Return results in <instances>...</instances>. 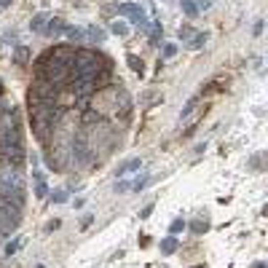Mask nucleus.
I'll return each instance as SVG.
<instances>
[{
    "label": "nucleus",
    "mask_w": 268,
    "mask_h": 268,
    "mask_svg": "<svg viewBox=\"0 0 268 268\" xmlns=\"http://www.w3.org/2000/svg\"><path fill=\"white\" fill-rule=\"evenodd\" d=\"M38 75L46 78V81H51V83H56L59 89H65V83L70 81V67L56 62L54 56H51V51H43V67H41Z\"/></svg>",
    "instance_id": "1"
},
{
    "label": "nucleus",
    "mask_w": 268,
    "mask_h": 268,
    "mask_svg": "<svg viewBox=\"0 0 268 268\" xmlns=\"http://www.w3.org/2000/svg\"><path fill=\"white\" fill-rule=\"evenodd\" d=\"M59 94H62V89L56 86V83H51V81H46V78H41V75L32 81V89H30V97H32V99L59 102Z\"/></svg>",
    "instance_id": "2"
},
{
    "label": "nucleus",
    "mask_w": 268,
    "mask_h": 268,
    "mask_svg": "<svg viewBox=\"0 0 268 268\" xmlns=\"http://www.w3.org/2000/svg\"><path fill=\"white\" fill-rule=\"evenodd\" d=\"M118 14H121V16H129V19H132L142 32H147V27H150V19H147L145 11H142L137 3H123V5H118Z\"/></svg>",
    "instance_id": "3"
},
{
    "label": "nucleus",
    "mask_w": 268,
    "mask_h": 268,
    "mask_svg": "<svg viewBox=\"0 0 268 268\" xmlns=\"http://www.w3.org/2000/svg\"><path fill=\"white\" fill-rule=\"evenodd\" d=\"M51 56H54L56 62H62V65L73 67V59H75V46L70 43H62V46H54V49H49Z\"/></svg>",
    "instance_id": "4"
},
{
    "label": "nucleus",
    "mask_w": 268,
    "mask_h": 268,
    "mask_svg": "<svg viewBox=\"0 0 268 268\" xmlns=\"http://www.w3.org/2000/svg\"><path fill=\"white\" fill-rule=\"evenodd\" d=\"M113 97H116V107H118L121 113H129V110H132V99H129V94H126L121 86H118V83H116V89H113Z\"/></svg>",
    "instance_id": "5"
},
{
    "label": "nucleus",
    "mask_w": 268,
    "mask_h": 268,
    "mask_svg": "<svg viewBox=\"0 0 268 268\" xmlns=\"http://www.w3.org/2000/svg\"><path fill=\"white\" fill-rule=\"evenodd\" d=\"M65 30H67V24H65L62 19H49V22H46L43 35H49V38H59V35H65Z\"/></svg>",
    "instance_id": "6"
},
{
    "label": "nucleus",
    "mask_w": 268,
    "mask_h": 268,
    "mask_svg": "<svg viewBox=\"0 0 268 268\" xmlns=\"http://www.w3.org/2000/svg\"><path fill=\"white\" fill-rule=\"evenodd\" d=\"M65 35H67V41H70V46L86 43V30H83V27H67Z\"/></svg>",
    "instance_id": "7"
},
{
    "label": "nucleus",
    "mask_w": 268,
    "mask_h": 268,
    "mask_svg": "<svg viewBox=\"0 0 268 268\" xmlns=\"http://www.w3.org/2000/svg\"><path fill=\"white\" fill-rule=\"evenodd\" d=\"M105 38H107V32L102 27H97V24L86 27V43H105Z\"/></svg>",
    "instance_id": "8"
},
{
    "label": "nucleus",
    "mask_w": 268,
    "mask_h": 268,
    "mask_svg": "<svg viewBox=\"0 0 268 268\" xmlns=\"http://www.w3.org/2000/svg\"><path fill=\"white\" fill-rule=\"evenodd\" d=\"M142 167V161H140V158H129V161H123L121 164V167H118V177H123V174H132L134 172V169H140Z\"/></svg>",
    "instance_id": "9"
},
{
    "label": "nucleus",
    "mask_w": 268,
    "mask_h": 268,
    "mask_svg": "<svg viewBox=\"0 0 268 268\" xmlns=\"http://www.w3.org/2000/svg\"><path fill=\"white\" fill-rule=\"evenodd\" d=\"M46 22H49V16H46V14H35L30 19V30L32 32H43L46 30Z\"/></svg>",
    "instance_id": "10"
},
{
    "label": "nucleus",
    "mask_w": 268,
    "mask_h": 268,
    "mask_svg": "<svg viewBox=\"0 0 268 268\" xmlns=\"http://www.w3.org/2000/svg\"><path fill=\"white\" fill-rule=\"evenodd\" d=\"M14 59L19 62V65H27V59H30V51H27V46H14Z\"/></svg>",
    "instance_id": "11"
},
{
    "label": "nucleus",
    "mask_w": 268,
    "mask_h": 268,
    "mask_svg": "<svg viewBox=\"0 0 268 268\" xmlns=\"http://www.w3.org/2000/svg\"><path fill=\"white\" fill-rule=\"evenodd\" d=\"M147 35H150V43L158 46V41H161V24L158 22H150V27H147Z\"/></svg>",
    "instance_id": "12"
},
{
    "label": "nucleus",
    "mask_w": 268,
    "mask_h": 268,
    "mask_svg": "<svg viewBox=\"0 0 268 268\" xmlns=\"http://www.w3.org/2000/svg\"><path fill=\"white\" fill-rule=\"evenodd\" d=\"M161 252H164V255L177 252V239H174V236H167V239H164V242H161Z\"/></svg>",
    "instance_id": "13"
},
{
    "label": "nucleus",
    "mask_w": 268,
    "mask_h": 268,
    "mask_svg": "<svg viewBox=\"0 0 268 268\" xmlns=\"http://www.w3.org/2000/svg\"><path fill=\"white\" fill-rule=\"evenodd\" d=\"M204 43H207V32H198V35H193L188 41V49H201Z\"/></svg>",
    "instance_id": "14"
},
{
    "label": "nucleus",
    "mask_w": 268,
    "mask_h": 268,
    "mask_svg": "<svg viewBox=\"0 0 268 268\" xmlns=\"http://www.w3.org/2000/svg\"><path fill=\"white\" fill-rule=\"evenodd\" d=\"M180 5H182V11H185V14L191 16V19H193V16H198V5L193 3V0H182Z\"/></svg>",
    "instance_id": "15"
},
{
    "label": "nucleus",
    "mask_w": 268,
    "mask_h": 268,
    "mask_svg": "<svg viewBox=\"0 0 268 268\" xmlns=\"http://www.w3.org/2000/svg\"><path fill=\"white\" fill-rule=\"evenodd\" d=\"M126 62H129V67H132L134 73H142V70H145V65H142V59H137L134 54H129V56H126Z\"/></svg>",
    "instance_id": "16"
},
{
    "label": "nucleus",
    "mask_w": 268,
    "mask_h": 268,
    "mask_svg": "<svg viewBox=\"0 0 268 268\" xmlns=\"http://www.w3.org/2000/svg\"><path fill=\"white\" fill-rule=\"evenodd\" d=\"M35 196H38V198H46V196H49V188H46V180H35Z\"/></svg>",
    "instance_id": "17"
},
{
    "label": "nucleus",
    "mask_w": 268,
    "mask_h": 268,
    "mask_svg": "<svg viewBox=\"0 0 268 268\" xmlns=\"http://www.w3.org/2000/svg\"><path fill=\"white\" fill-rule=\"evenodd\" d=\"M147 182H150V177H147V174H142V177H137V180L132 182V191H142Z\"/></svg>",
    "instance_id": "18"
},
{
    "label": "nucleus",
    "mask_w": 268,
    "mask_h": 268,
    "mask_svg": "<svg viewBox=\"0 0 268 268\" xmlns=\"http://www.w3.org/2000/svg\"><path fill=\"white\" fill-rule=\"evenodd\" d=\"M110 30L116 32V35H126V32H129V27L123 24V22H113V24H110Z\"/></svg>",
    "instance_id": "19"
},
{
    "label": "nucleus",
    "mask_w": 268,
    "mask_h": 268,
    "mask_svg": "<svg viewBox=\"0 0 268 268\" xmlns=\"http://www.w3.org/2000/svg\"><path fill=\"white\" fill-rule=\"evenodd\" d=\"M177 35H180V41H182V43H188V41L193 38V30H191V27H180Z\"/></svg>",
    "instance_id": "20"
},
{
    "label": "nucleus",
    "mask_w": 268,
    "mask_h": 268,
    "mask_svg": "<svg viewBox=\"0 0 268 268\" xmlns=\"http://www.w3.org/2000/svg\"><path fill=\"white\" fill-rule=\"evenodd\" d=\"M83 121H86V123H97V121H99V113H97V110H86V113H83Z\"/></svg>",
    "instance_id": "21"
},
{
    "label": "nucleus",
    "mask_w": 268,
    "mask_h": 268,
    "mask_svg": "<svg viewBox=\"0 0 268 268\" xmlns=\"http://www.w3.org/2000/svg\"><path fill=\"white\" fill-rule=\"evenodd\" d=\"M191 231H193V233H204V231H207V223H201V220H193V223H191Z\"/></svg>",
    "instance_id": "22"
},
{
    "label": "nucleus",
    "mask_w": 268,
    "mask_h": 268,
    "mask_svg": "<svg viewBox=\"0 0 268 268\" xmlns=\"http://www.w3.org/2000/svg\"><path fill=\"white\" fill-rule=\"evenodd\" d=\"M174 54H177V46H174V43L164 46V56H167V59H169V56H174Z\"/></svg>",
    "instance_id": "23"
},
{
    "label": "nucleus",
    "mask_w": 268,
    "mask_h": 268,
    "mask_svg": "<svg viewBox=\"0 0 268 268\" xmlns=\"http://www.w3.org/2000/svg\"><path fill=\"white\" fill-rule=\"evenodd\" d=\"M51 201H56V204L67 201V193H65V191H54V196H51Z\"/></svg>",
    "instance_id": "24"
},
{
    "label": "nucleus",
    "mask_w": 268,
    "mask_h": 268,
    "mask_svg": "<svg viewBox=\"0 0 268 268\" xmlns=\"http://www.w3.org/2000/svg\"><path fill=\"white\" fill-rule=\"evenodd\" d=\"M182 228H185V223H182V220H174V223L169 225V231H172V233H180Z\"/></svg>",
    "instance_id": "25"
},
{
    "label": "nucleus",
    "mask_w": 268,
    "mask_h": 268,
    "mask_svg": "<svg viewBox=\"0 0 268 268\" xmlns=\"http://www.w3.org/2000/svg\"><path fill=\"white\" fill-rule=\"evenodd\" d=\"M132 188V182H118L116 185V193H123V191H129Z\"/></svg>",
    "instance_id": "26"
},
{
    "label": "nucleus",
    "mask_w": 268,
    "mask_h": 268,
    "mask_svg": "<svg viewBox=\"0 0 268 268\" xmlns=\"http://www.w3.org/2000/svg\"><path fill=\"white\" fill-rule=\"evenodd\" d=\"M150 212H153V204H147V207L140 212V218H150Z\"/></svg>",
    "instance_id": "27"
},
{
    "label": "nucleus",
    "mask_w": 268,
    "mask_h": 268,
    "mask_svg": "<svg viewBox=\"0 0 268 268\" xmlns=\"http://www.w3.org/2000/svg\"><path fill=\"white\" fill-rule=\"evenodd\" d=\"M252 32H255V35H260V32H263V22H255V27H252Z\"/></svg>",
    "instance_id": "28"
},
{
    "label": "nucleus",
    "mask_w": 268,
    "mask_h": 268,
    "mask_svg": "<svg viewBox=\"0 0 268 268\" xmlns=\"http://www.w3.org/2000/svg\"><path fill=\"white\" fill-rule=\"evenodd\" d=\"M16 247H19L16 242H14V244H8V247H5V255H14V252H16Z\"/></svg>",
    "instance_id": "29"
},
{
    "label": "nucleus",
    "mask_w": 268,
    "mask_h": 268,
    "mask_svg": "<svg viewBox=\"0 0 268 268\" xmlns=\"http://www.w3.org/2000/svg\"><path fill=\"white\" fill-rule=\"evenodd\" d=\"M196 5H198V8H209V5H212V0H198Z\"/></svg>",
    "instance_id": "30"
},
{
    "label": "nucleus",
    "mask_w": 268,
    "mask_h": 268,
    "mask_svg": "<svg viewBox=\"0 0 268 268\" xmlns=\"http://www.w3.org/2000/svg\"><path fill=\"white\" fill-rule=\"evenodd\" d=\"M11 3V0H0V8H5V5H8Z\"/></svg>",
    "instance_id": "31"
},
{
    "label": "nucleus",
    "mask_w": 268,
    "mask_h": 268,
    "mask_svg": "<svg viewBox=\"0 0 268 268\" xmlns=\"http://www.w3.org/2000/svg\"><path fill=\"white\" fill-rule=\"evenodd\" d=\"M252 268H266V263H255Z\"/></svg>",
    "instance_id": "32"
},
{
    "label": "nucleus",
    "mask_w": 268,
    "mask_h": 268,
    "mask_svg": "<svg viewBox=\"0 0 268 268\" xmlns=\"http://www.w3.org/2000/svg\"><path fill=\"white\" fill-rule=\"evenodd\" d=\"M0 94H3V83H0Z\"/></svg>",
    "instance_id": "33"
},
{
    "label": "nucleus",
    "mask_w": 268,
    "mask_h": 268,
    "mask_svg": "<svg viewBox=\"0 0 268 268\" xmlns=\"http://www.w3.org/2000/svg\"><path fill=\"white\" fill-rule=\"evenodd\" d=\"M196 268H198V266H196Z\"/></svg>",
    "instance_id": "34"
}]
</instances>
